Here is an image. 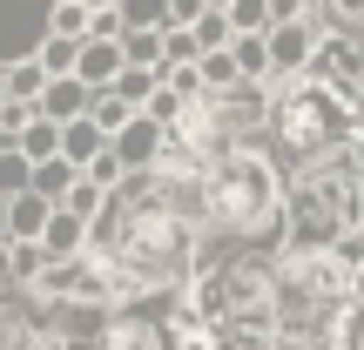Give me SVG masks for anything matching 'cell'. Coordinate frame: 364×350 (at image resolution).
<instances>
[{"instance_id":"ac0fdd59","label":"cell","mask_w":364,"mask_h":350,"mask_svg":"<svg viewBox=\"0 0 364 350\" xmlns=\"http://www.w3.org/2000/svg\"><path fill=\"white\" fill-rule=\"evenodd\" d=\"M48 67H41V61H21V67H7V88H14V102H34L41 108V94H48Z\"/></svg>"},{"instance_id":"2e32d148","label":"cell","mask_w":364,"mask_h":350,"mask_svg":"<svg viewBox=\"0 0 364 350\" xmlns=\"http://www.w3.org/2000/svg\"><path fill=\"white\" fill-rule=\"evenodd\" d=\"M88 121H95V128L108 135V142H115V135H122V128H129V121H135V108L122 102L115 88H108V94H95V108H88Z\"/></svg>"},{"instance_id":"f1b7e54d","label":"cell","mask_w":364,"mask_h":350,"mask_svg":"<svg viewBox=\"0 0 364 350\" xmlns=\"http://www.w3.org/2000/svg\"><path fill=\"white\" fill-rule=\"evenodd\" d=\"M14 102V88H7V67H0V108H7Z\"/></svg>"},{"instance_id":"4fadbf2b","label":"cell","mask_w":364,"mask_h":350,"mask_svg":"<svg viewBox=\"0 0 364 350\" xmlns=\"http://www.w3.org/2000/svg\"><path fill=\"white\" fill-rule=\"evenodd\" d=\"M236 67H243V81H270L277 88V67H270V34H236Z\"/></svg>"},{"instance_id":"3957f363","label":"cell","mask_w":364,"mask_h":350,"mask_svg":"<svg viewBox=\"0 0 364 350\" xmlns=\"http://www.w3.org/2000/svg\"><path fill=\"white\" fill-rule=\"evenodd\" d=\"M284 249H364V135L290 169Z\"/></svg>"},{"instance_id":"484cf974","label":"cell","mask_w":364,"mask_h":350,"mask_svg":"<svg viewBox=\"0 0 364 350\" xmlns=\"http://www.w3.org/2000/svg\"><path fill=\"white\" fill-rule=\"evenodd\" d=\"M0 243H14V202L0 195Z\"/></svg>"},{"instance_id":"ffe728a7","label":"cell","mask_w":364,"mask_h":350,"mask_svg":"<svg viewBox=\"0 0 364 350\" xmlns=\"http://www.w3.org/2000/svg\"><path fill=\"white\" fill-rule=\"evenodd\" d=\"M27 189H34V162H27L21 148H7V155H0V195L14 202V195H27Z\"/></svg>"},{"instance_id":"603a6c76","label":"cell","mask_w":364,"mask_h":350,"mask_svg":"<svg viewBox=\"0 0 364 350\" xmlns=\"http://www.w3.org/2000/svg\"><path fill=\"white\" fill-rule=\"evenodd\" d=\"M122 48H129V67H162V34L129 27V34H122Z\"/></svg>"},{"instance_id":"30bf717a","label":"cell","mask_w":364,"mask_h":350,"mask_svg":"<svg viewBox=\"0 0 364 350\" xmlns=\"http://www.w3.org/2000/svg\"><path fill=\"white\" fill-rule=\"evenodd\" d=\"M61 155H68V162H75V169H81V175H88V169H95V162H102V155H108V135H102V128H95V121H68V128H61Z\"/></svg>"},{"instance_id":"8992f818","label":"cell","mask_w":364,"mask_h":350,"mask_svg":"<svg viewBox=\"0 0 364 350\" xmlns=\"http://www.w3.org/2000/svg\"><path fill=\"white\" fill-rule=\"evenodd\" d=\"M54 40V0H0V67L34 61Z\"/></svg>"},{"instance_id":"4316f807","label":"cell","mask_w":364,"mask_h":350,"mask_svg":"<svg viewBox=\"0 0 364 350\" xmlns=\"http://www.w3.org/2000/svg\"><path fill=\"white\" fill-rule=\"evenodd\" d=\"M14 344V317H7V303H0V350Z\"/></svg>"},{"instance_id":"6da1fadb","label":"cell","mask_w":364,"mask_h":350,"mask_svg":"<svg viewBox=\"0 0 364 350\" xmlns=\"http://www.w3.org/2000/svg\"><path fill=\"white\" fill-rule=\"evenodd\" d=\"M203 162L169 148L149 175H129L108 195V216L95 222V256L122 276L129 297L142 290H176L203 276Z\"/></svg>"},{"instance_id":"4dcf8cb0","label":"cell","mask_w":364,"mask_h":350,"mask_svg":"<svg viewBox=\"0 0 364 350\" xmlns=\"http://www.w3.org/2000/svg\"><path fill=\"white\" fill-rule=\"evenodd\" d=\"M0 155H7V135H0Z\"/></svg>"},{"instance_id":"d6986e66","label":"cell","mask_w":364,"mask_h":350,"mask_svg":"<svg viewBox=\"0 0 364 350\" xmlns=\"http://www.w3.org/2000/svg\"><path fill=\"white\" fill-rule=\"evenodd\" d=\"M203 81H209V94L243 88V67H236V54H230V48H223V54H203Z\"/></svg>"},{"instance_id":"5b68a950","label":"cell","mask_w":364,"mask_h":350,"mask_svg":"<svg viewBox=\"0 0 364 350\" xmlns=\"http://www.w3.org/2000/svg\"><path fill=\"white\" fill-rule=\"evenodd\" d=\"M358 121H364V108L351 94H338V88L304 75V81H284V88H277L270 142H277V155H284L290 169H304V162H324L331 148L358 142Z\"/></svg>"},{"instance_id":"83f0119b","label":"cell","mask_w":364,"mask_h":350,"mask_svg":"<svg viewBox=\"0 0 364 350\" xmlns=\"http://www.w3.org/2000/svg\"><path fill=\"white\" fill-rule=\"evenodd\" d=\"M351 324L364 330V283H358V303H351Z\"/></svg>"},{"instance_id":"7a4b0ae2","label":"cell","mask_w":364,"mask_h":350,"mask_svg":"<svg viewBox=\"0 0 364 350\" xmlns=\"http://www.w3.org/2000/svg\"><path fill=\"white\" fill-rule=\"evenodd\" d=\"M203 229L223 243H270L284 236V202H290V175L277 169V155H263L257 142L223 148L216 162H203Z\"/></svg>"},{"instance_id":"8fae6325","label":"cell","mask_w":364,"mask_h":350,"mask_svg":"<svg viewBox=\"0 0 364 350\" xmlns=\"http://www.w3.org/2000/svg\"><path fill=\"white\" fill-rule=\"evenodd\" d=\"M48 222H54V202L48 195H14V243H41V236H48Z\"/></svg>"},{"instance_id":"e0dca14e","label":"cell","mask_w":364,"mask_h":350,"mask_svg":"<svg viewBox=\"0 0 364 350\" xmlns=\"http://www.w3.org/2000/svg\"><path fill=\"white\" fill-rule=\"evenodd\" d=\"M196 48H203V54H223V48H236V21L209 7L203 21H196Z\"/></svg>"},{"instance_id":"1f68e13d","label":"cell","mask_w":364,"mask_h":350,"mask_svg":"<svg viewBox=\"0 0 364 350\" xmlns=\"http://www.w3.org/2000/svg\"><path fill=\"white\" fill-rule=\"evenodd\" d=\"M250 350H270V344H250Z\"/></svg>"},{"instance_id":"d6a6232c","label":"cell","mask_w":364,"mask_h":350,"mask_svg":"<svg viewBox=\"0 0 364 350\" xmlns=\"http://www.w3.org/2000/svg\"><path fill=\"white\" fill-rule=\"evenodd\" d=\"M358 350H364V344H358Z\"/></svg>"},{"instance_id":"cb8c5ba5","label":"cell","mask_w":364,"mask_h":350,"mask_svg":"<svg viewBox=\"0 0 364 350\" xmlns=\"http://www.w3.org/2000/svg\"><path fill=\"white\" fill-rule=\"evenodd\" d=\"M88 21H95L88 7H61V0H54V34H68V40H88Z\"/></svg>"},{"instance_id":"f546056e","label":"cell","mask_w":364,"mask_h":350,"mask_svg":"<svg viewBox=\"0 0 364 350\" xmlns=\"http://www.w3.org/2000/svg\"><path fill=\"white\" fill-rule=\"evenodd\" d=\"M61 7H88V0H61Z\"/></svg>"},{"instance_id":"ba28073f","label":"cell","mask_w":364,"mask_h":350,"mask_svg":"<svg viewBox=\"0 0 364 350\" xmlns=\"http://www.w3.org/2000/svg\"><path fill=\"white\" fill-rule=\"evenodd\" d=\"M88 108H95V88L81 75H54L48 94H41V115L61 121V128H68V121H88Z\"/></svg>"},{"instance_id":"52a82bcc","label":"cell","mask_w":364,"mask_h":350,"mask_svg":"<svg viewBox=\"0 0 364 350\" xmlns=\"http://www.w3.org/2000/svg\"><path fill=\"white\" fill-rule=\"evenodd\" d=\"M115 155H122V169H129V175H149L162 155H169V128H162V121H149V115H135L129 128L115 135Z\"/></svg>"},{"instance_id":"9c48e42d","label":"cell","mask_w":364,"mask_h":350,"mask_svg":"<svg viewBox=\"0 0 364 350\" xmlns=\"http://www.w3.org/2000/svg\"><path fill=\"white\" fill-rule=\"evenodd\" d=\"M122 67H129V48H122V40H81V67L75 75L88 81L95 94H108L122 81Z\"/></svg>"},{"instance_id":"277c9868","label":"cell","mask_w":364,"mask_h":350,"mask_svg":"<svg viewBox=\"0 0 364 350\" xmlns=\"http://www.w3.org/2000/svg\"><path fill=\"white\" fill-rule=\"evenodd\" d=\"M196 324H209L223 344H277V317H284V290H277V256H223L203 263L196 276Z\"/></svg>"},{"instance_id":"44dd1931","label":"cell","mask_w":364,"mask_h":350,"mask_svg":"<svg viewBox=\"0 0 364 350\" xmlns=\"http://www.w3.org/2000/svg\"><path fill=\"white\" fill-rule=\"evenodd\" d=\"M230 21H236V34H270L277 13H270V0H230Z\"/></svg>"},{"instance_id":"7c38bea8","label":"cell","mask_w":364,"mask_h":350,"mask_svg":"<svg viewBox=\"0 0 364 350\" xmlns=\"http://www.w3.org/2000/svg\"><path fill=\"white\" fill-rule=\"evenodd\" d=\"M162 88H169V75H162V67H122V81H115V94L135 108V115H142V108L156 102Z\"/></svg>"},{"instance_id":"d4e9b609","label":"cell","mask_w":364,"mask_h":350,"mask_svg":"<svg viewBox=\"0 0 364 350\" xmlns=\"http://www.w3.org/2000/svg\"><path fill=\"white\" fill-rule=\"evenodd\" d=\"M0 290H21V270H14V243H0Z\"/></svg>"},{"instance_id":"9a60e30c","label":"cell","mask_w":364,"mask_h":350,"mask_svg":"<svg viewBox=\"0 0 364 350\" xmlns=\"http://www.w3.org/2000/svg\"><path fill=\"white\" fill-rule=\"evenodd\" d=\"M21 155L34 162V169H41V162H61V121H48V115H41L34 128L21 135Z\"/></svg>"},{"instance_id":"5bb4252c","label":"cell","mask_w":364,"mask_h":350,"mask_svg":"<svg viewBox=\"0 0 364 350\" xmlns=\"http://www.w3.org/2000/svg\"><path fill=\"white\" fill-rule=\"evenodd\" d=\"M75 182H81V169H75V162H41V169H34V195H48V202L54 209H61L68 202V195H75Z\"/></svg>"},{"instance_id":"7402d4cb","label":"cell","mask_w":364,"mask_h":350,"mask_svg":"<svg viewBox=\"0 0 364 350\" xmlns=\"http://www.w3.org/2000/svg\"><path fill=\"white\" fill-rule=\"evenodd\" d=\"M34 61L48 67V75H75V67H81V40H68V34H54L48 48L34 54Z\"/></svg>"}]
</instances>
